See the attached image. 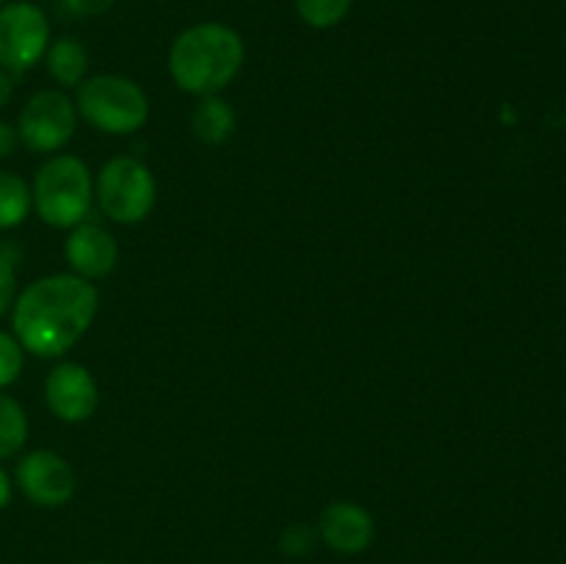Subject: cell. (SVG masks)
I'll list each match as a JSON object with an SVG mask.
<instances>
[{"label": "cell", "mask_w": 566, "mask_h": 564, "mask_svg": "<svg viewBox=\"0 0 566 564\" xmlns=\"http://www.w3.org/2000/svg\"><path fill=\"white\" fill-rule=\"evenodd\" d=\"M191 127L199 136V142L216 147V144H224L232 136V130H235V111H232L227 100L210 94V97H202V103L193 111Z\"/></svg>", "instance_id": "obj_12"}, {"label": "cell", "mask_w": 566, "mask_h": 564, "mask_svg": "<svg viewBox=\"0 0 566 564\" xmlns=\"http://www.w3.org/2000/svg\"><path fill=\"white\" fill-rule=\"evenodd\" d=\"M22 374V346L14 335L0 330V390L14 385Z\"/></svg>", "instance_id": "obj_17"}, {"label": "cell", "mask_w": 566, "mask_h": 564, "mask_svg": "<svg viewBox=\"0 0 566 564\" xmlns=\"http://www.w3.org/2000/svg\"><path fill=\"white\" fill-rule=\"evenodd\" d=\"M17 487L36 506H64L75 495V470L61 453L39 448L25 453L17 464Z\"/></svg>", "instance_id": "obj_8"}, {"label": "cell", "mask_w": 566, "mask_h": 564, "mask_svg": "<svg viewBox=\"0 0 566 564\" xmlns=\"http://www.w3.org/2000/svg\"><path fill=\"white\" fill-rule=\"evenodd\" d=\"M116 0H64L66 9L77 17H99L114 6Z\"/></svg>", "instance_id": "obj_20"}, {"label": "cell", "mask_w": 566, "mask_h": 564, "mask_svg": "<svg viewBox=\"0 0 566 564\" xmlns=\"http://www.w3.org/2000/svg\"><path fill=\"white\" fill-rule=\"evenodd\" d=\"M28 415L17 398L0 393V459H9L25 446Z\"/></svg>", "instance_id": "obj_15"}, {"label": "cell", "mask_w": 566, "mask_h": 564, "mask_svg": "<svg viewBox=\"0 0 566 564\" xmlns=\"http://www.w3.org/2000/svg\"><path fill=\"white\" fill-rule=\"evenodd\" d=\"M293 6L310 28L326 31V28H335L346 20L354 0H293Z\"/></svg>", "instance_id": "obj_16"}, {"label": "cell", "mask_w": 566, "mask_h": 564, "mask_svg": "<svg viewBox=\"0 0 566 564\" xmlns=\"http://www.w3.org/2000/svg\"><path fill=\"white\" fill-rule=\"evenodd\" d=\"M77 108L59 88L36 92L20 111L17 136L31 153H55L75 136Z\"/></svg>", "instance_id": "obj_7"}, {"label": "cell", "mask_w": 566, "mask_h": 564, "mask_svg": "<svg viewBox=\"0 0 566 564\" xmlns=\"http://www.w3.org/2000/svg\"><path fill=\"white\" fill-rule=\"evenodd\" d=\"M88 564H108V562H88Z\"/></svg>", "instance_id": "obj_24"}, {"label": "cell", "mask_w": 566, "mask_h": 564, "mask_svg": "<svg viewBox=\"0 0 566 564\" xmlns=\"http://www.w3.org/2000/svg\"><path fill=\"white\" fill-rule=\"evenodd\" d=\"M9 501H11V476L0 468V512L9 506Z\"/></svg>", "instance_id": "obj_23"}, {"label": "cell", "mask_w": 566, "mask_h": 564, "mask_svg": "<svg viewBox=\"0 0 566 564\" xmlns=\"http://www.w3.org/2000/svg\"><path fill=\"white\" fill-rule=\"evenodd\" d=\"M11 94H14V83H11V75L6 70H0V111L9 105Z\"/></svg>", "instance_id": "obj_22"}, {"label": "cell", "mask_w": 566, "mask_h": 564, "mask_svg": "<svg viewBox=\"0 0 566 564\" xmlns=\"http://www.w3.org/2000/svg\"><path fill=\"white\" fill-rule=\"evenodd\" d=\"M0 6H3V0H0Z\"/></svg>", "instance_id": "obj_25"}, {"label": "cell", "mask_w": 566, "mask_h": 564, "mask_svg": "<svg viewBox=\"0 0 566 564\" xmlns=\"http://www.w3.org/2000/svg\"><path fill=\"white\" fill-rule=\"evenodd\" d=\"M99 307L97 288L77 274H50L14 299L11 326L22 352L61 357L92 326Z\"/></svg>", "instance_id": "obj_1"}, {"label": "cell", "mask_w": 566, "mask_h": 564, "mask_svg": "<svg viewBox=\"0 0 566 564\" xmlns=\"http://www.w3.org/2000/svg\"><path fill=\"white\" fill-rule=\"evenodd\" d=\"M155 194L158 188L153 171L138 158L127 155L108 160L94 182V197L103 213L119 224H138L147 219L149 210L155 208Z\"/></svg>", "instance_id": "obj_5"}, {"label": "cell", "mask_w": 566, "mask_h": 564, "mask_svg": "<svg viewBox=\"0 0 566 564\" xmlns=\"http://www.w3.org/2000/svg\"><path fill=\"white\" fill-rule=\"evenodd\" d=\"M66 263L83 280H99V276L111 274L119 260V247H116V238L108 230H103L99 224H81L72 230V236L66 238Z\"/></svg>", "instance_id": "obj_10"}, {"label": "cell", "mask_w": 566, "mask_h": 564, "mask_svg": "<svg viewBox=\"0 0 566 564\" xmlns=\"http://www.w3.org/2000/svg\"><path fill=\"white\" fill-rule=\"evenodd\" d=\"M313 545H315V531L302 523L291 525L280 540L282 553H287V556H304V553L313 551Z\"/></svg>", "instance_id": "obj_18"}, {"label": "cell", "mask_w": 566, "mask_h": 564, "mask_svg": "<svg viewBox=\"0 0 566 564\" xmlns=\"http://www.w3.org/2000/svg\"><path fill=\"white\" fill-rule=\"evenodd\" d=\"M374 531V518L359 503L335 501L321 512V536L332 551L346 553V556L368 551Z\"/></svg>", "instance_id": "obj_11"}, {"label": "cell", "mask_w": 566, "mask_h": 564, "mask_svg": "<svg viewBox=\"0 0 566 564\" xmlns=\"http://www.w3.org/2000/svg\"><path fill=\"white\" fill-rule=\"evenodd\" d=\"M75 108L94 130L130 136L149 116V100L138 83L122 75L88 77L77 86Z\"/></svg>", "instance_id": "obj_4"}, {"label": "cell", "mask_w": 566, "mask_h": 564, "mask_svg": "<svg viewBox=\"0 0 566 564\" xmlns=\"http://www.w3.org/2000/svg\"><path fill=\"white\" fill-rule=\"evenodd\" d=\"M50 48L48 14L31 0L0 6V70L22 75L44 59Z\"/></svg>", "instance_id": "obj_6"}, {"label": "cell", "mask_w": 566, "mask_h": 564, "mask_svg": "<svg viewBox=\"0 0 566 564\" xmlns=\"http://www.w3.org/2000/svg\"><path fill=\"white\" fill-rule=\"evenodd\" d=\"M33 208L31 188L20 175L0 171V232L14 230L28 219Z\"/></svg>", "instance_id": "obj_14"}, {"label": "cell", "mask_w": 566, "mask_h": 564, "mask_svg": "<svg viewBox=\"0 0 566 564\" xmlns=\"http://www.w3.org/2000/svg\"><path fill=\"white\" fill-rule=\"evenodd\" d=\"M94 186L86 164L75 155H55L42 169L36 171L33 180L31 199L36 213L42 216L44 224L59 227H77L86 219L92 208Z\"/></svg>", "instance_id": "obj_3"}, {"label": "cell", "mask_w": 566, "mask_h": 564, "mask_svg": "<svg viewBox=\"0 0 566 564\" xmlns=\"http://www.w3.org/2000/svg\"><path fill=\"white\" fill-rule=\"evenodd\" d=\"M247 48L235 28L224 22H199L186 28L169 50V72L188 94L210 97L230 86L241 72Z\"/></svg>", "instance_id": "obj_2"}, {"label": "cell", "mask_w": 566, "mask_h": 564, "mask_svg": "<svg viewBox=\"0 0 566 564\" xmlns=\"http://www.w3.org/2000/svg\"><path fill=\"white\" fill-rule=\"evenodd\" d=\"M17 142H20V136H17V127H11L9 122L0 119V160L9 158V155L14 153Z\"/></svg>", "instance_id": "obj_21"}, {"label": "cell", "mask_w": 566, "mask_h": 564, "mask_svg": "<svg viewBox=\"0 0 566 564\" xmlns=\"http://www.w3.org/2000/svg\"><path fill=\"white\" fill-rule=\"evenodd\" d=\"M48 59V72L61 86H81L83 75L88 70V53L77 39L61 36L44 53Z\"/></svg>", "instance_id": "obj_13"}, {"label": "cell", "mask_w": 566, "mask_h": 564, "mask_svg": "<svg viewBox=\"0 0 566 564\" xmlns=\"http://www.w3.org/2000/svg\"><path fill=\"white\" fill-rule=\"evenodd\" d=\"M44 401L64 424H83L99 404L97 382L77 363H59L44 382Z\"/></svg>", "instance_id": "obj_9"}, {"label": "cell", "mask_w": 566, "mask_h": 564, "mask_svg": "<svg viewBox=\"0 0 566 564\" xmlns=\"http://www.w3.org/2000/svg\"><path fill=\"white\" fill-rule=\"evenodd\" d=\"M17 299V271L14 260H9L6 254H0V318L14 307Z\"/></svg>", "instance_id": "obj_19"}]
</instances>
